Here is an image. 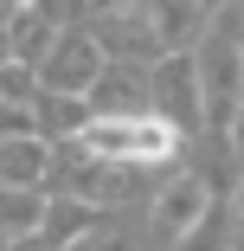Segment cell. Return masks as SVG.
I'll use <instances>...</instances> for the list:
<instances>
[{"mask_svg": "<svg viewBox=\"0 0 244 251\" xmlns=\"http://www.w3.org/2000/svg\"><path fill=\"white\" fill-rule=\"evenodd\" d=\"M110 213L103 206H90V200H71V193H52V206H45V232H39V245L45 251H71L84 232H96Z\"/></svg>", "mask_w": 244, "mask_h": 251, "instance_id": "cell-9", "label": "cell"}, {"mask_svg": "<svg viewBox=\"0 0 244 251\" xmlns=\"http://www.w3.org/2000/svg\"><path fill=\"white\" fill-rule=\"evenodd\" d=\"M58 180V142L45 135H13L0 142V187H52Z\"/></svg>", "mask_w": 244, "mask_h": 251, "instance_id": "cell-8", "label": "cell"}, {"mask_svg": "<svg viewBox=\"0 0 244 251\" xmlns=\"http://www.w3.org/2000/svg\"><path fill=\"white\" fill-rule=\"evenodd\" d=\"M13 135H39L32 103H0V142H13Z\"/></svg>", "mask_w": 244, "mask_h": 251, "instance_id": "cell-14", "label": "cell"}, {"mask_svg": "<svg viewBox=\"0 0 244 251\" xmlns=\"http://www.w3.org/2000/svg\"><path fill=\"white\" fill-rule=\"evenodd\" d=\"M77 155L90 161H110V168H174L180 148H186V129L161 110H116V116H90L77 129Z\"/></svg>", "mask_w": 244, "mask_h": 251, "instance_id": "cell-1", "label": "cell"}, {"mask_svg": "<svg viewBox=\"0 0 244 251\" xmlns=\"http://www.w3.org/2000/svg\"><path fill=\"white\" fill-rule=\"evenodd\" d=\"M90 39H96V52H103L110 65H129V71H155L167 58L141 7H96L90 13Z\"/></svg>", "mask_w": 244, "mask_h": 251, "instance_id": "cell-3", "label": "cell"}, {"mask_svg": "<svg viewBox=\"0 0 244 251\" xmlns=\"http://www.w3.org/2000/svg\"><path fill=\"white\" fill-rule=\"evenodd\" d=\"M200 103H206V135L231 142V123L244 110V39L231 32V20H212V32L200 39Z\"/></svg>", "mask_w": 244, "mask_h": 251, "instance_id": "cell-2", "label": "cell"}, {"mask_svg": "<svg viewBox=\"0 0 244 251\" xmlns=\"http://www.w3.org/2000/svg\"><path fill=\"white\" fill-rule=\"evenodd\" d=\"M206 213H212V187H206V174H174V180L155 193V206H148V238L167 245V251H180L193 232H200Z\"/></svg>", "mask_w": 244, "mask_h": 251, "instance_id": "cell-4", "label": "cell"}, {"mask_svg": "<svg viewBox=\"0 0 244 251\" xmlns=\"http://www.w3.org/2000/svg\"><path fill=\"white\" fill-rule=\"evenodd\" d=\"M103 71H110V58L96 52L90 26H71V32L52 45V52H45V65H39V90H58V97H90Z\"/></svg>", "mask_w": 244, "mask_h": 251, "instance_id": "cell-5", "label": "cell"}, {"mask_svg": "<svg viewBox=\"0 0 244 251\" xmlns=\"http://www.w3.org/2000/svg\"><path fill=\"white\" fill-rule=\"evenodd\" d=\"M45 200L39 187H0V245H32L45 232Z\"/></svg>", "mask_w": 244, "mask_h": 251, "instance_id": "cell-10", "label": "cell"}, {"mask_svg": "<svg viewBox=\"0 0 244 251\" xmlns=\"http://www.w3.org/2000/svg\"><path fill=\"white\" fill-rule=\"evenodd\" d=\"M231 155L244 161V110H238V123H231Z\"/></svg>", "mask_w": 244, "mask_h": 251, "instance_id": "cell-15", "label": "cell"}, {"mask_svg": "<svg viewBox=\"0 0 244 251\" xmlns=\"http://www.w3.org/2000/svg\"><path fill=\"white\" fill-rule=\"evenodd\" d=\"M39 97V71H26V65H0V103H32Z\"/></svg>", "mask_w": 244, "mask_h": 251, "instance_id": "cell-13", "label": "cell"}, {"mask_svg": "<svg viewBox=\"0 0 244 251\" xmlns=\"http://www.w3.org/2000/svg\"><path fill=\"white\" fill-rule=\"evenodd\" d=\"M238 251H244V245H238Z\"/></svg>", "mask_w": 244, "mask_h": 251, "instance_id": "cell-17", "label": "cell"}, {"mask_svg": "<svg viewBox=\"0 0 244 251\" xmlns=\"http://www.w3.org/2000/svg\"><path fill=\"white\" fill-rule=\"evenodd\" d=\"M141 13H148L161 52H200V39L212 32V13L200 0H141Z\"/></svg>", "mask_w": 244, "mask_h": 251, "instance_id": "cell-7", "label": "cell"}, {"mask_svg": "<svg viewBox=\"0 0 244 251\" xmlns=\"http://www.w3.org/2000/svg\"><path fill=\"white\" fill-rule=\"evenodd\" d=\"M90 110L96 116H116V110H148V71H129V65H110L90 90Z\"/></svg>", "mask_w": 244, "mask_h": 251, "instance_id": "cell-12", "label": "cell"}, {"mask_svg": "<svg viewBox=\"0 0 244 251\" xmlns=\"http://www.w3.org/2000/svg\"><path fill=\"white\" fill-rule=\"evenodd\" d=\"M200 7H206V13H212V20H219V13H225V7H231V0H200Z\"/></svg>", "mask_w": 244, "mask_h": 251, "instance_id": "cell-16", "label": "cell"}, {"mask_svg": "<svg viewBox=\"0 0 244 251\" xmlns=\"http://www.w3.org/2000/svg\"><path fill=\"white\" fill-rule=\"evenodd\" d=\"M32 116H39V135H45V142H77V129H84L96 110H90V97L39 90V97H32Z\"/></svg>", "mask_w": 244, "mask_h": 251, "instance_id": "cell-11", "label": "cell"}, {"mask_svg": "<svg viewBox=\"0 0 244 251\" xmlns=\"http://www.w3.org/2000/svg\"><path fill=\"white\" fill-rule=\"evenodd\" d=\"M148 110L174 116L180 129H206V103H200V58L193 52H167L148 71Z\"/></svg>", "mask_w": 244, "mask_h": 251, "instance_id": "cell-6", "label": "cell"}]
</instances>
